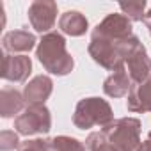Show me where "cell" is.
<instances>
[{
	"label": "cell",
	"instance_id": "cell-1",
	"mask_svg": "<svg viewBox=\"0 0 151 151\" xmlns=\"http://www.w3.org/2000/svg\"><path fill=\"white\" fill-rule=\"evenodd\" d=\"M140 45L137 36L126 39H105V37H91L89 43V55L96 64L109 71H121L124 69V62L128 55Z\"/></svg>",
	"mask_w": 151,
	"mask_h": 151
},
{
	"label": "cell",
	"instance_id": "cell-2",
	"mask_svg": "<svg viewBox=\"0 0 151 151\" xmlns=\"http://www.w3.org/2000/svg\"><path fill=\"white\" fill-rule=\"evenodd\" d=\"M36 57L48 73L57 77H66L75 68V60L66 48V39L59 32H48L41 37Z\"/></svg>",
	"mask_w": 151,
	"mask_h": 151
},
{
	"label": "cell",
	"instance_id": "cell-3",
	"mask_svg": "<svg viewBox=\"0 0 151 151\" xmlns=\"http://www.w3.org/2000/svg\"><path fill=\"white\" fill-rule=\"evenodd\" d=\"M114 121V112L112 107L109 105L107 100L101 98H84L77 103L73 114V124L78 130H89L93 126H101L105 128Z\"/></svg>",
	"mask_w": 151,
	"mask_h": 151
},
{
	"label": "cell",
	"instance_id": "cell-4",
	"mask_svg": "<svg viewBox=\"0 0 151 151\" xmlns=\"http://www.w3.org/2000/svg\"><path fill=\"white\" fill-rule=\"evenodd\" d=\"M101 133L119 151H139L140 142V121L137 117L114 119L110 124L101 128Z\"/></svg>",
	"mask_w": 151,
	"mask_h": 151
},
{
	"label": "cell",
	"instance_id": "cell-5",
	"mask_svg": "<svg viewBox=\"0 0 151 151\" xmlns=\"http://www.w3.org/2000/svg\"><path fill=\"white\" fill-rule=\"evenodd\" d=\"M14 130L20 135H45L52 130V114L45 103L29 105L16 119Z\"/></svg>",
	"mask_w": 151,
	"mask_h": 151
},
{
	"label": "cell",
	"instance_id": "cell-6",
	"mask_svg": "<svg viewBox=\"0 0 151 151\" xmlns=\"http://www.w3.org/2000/svg\"><path fill=\"white\" fill-rule=\"evenodd\" d=\"M27 14H29V22H30L32 29L45 36L55 25L57 4L53 0H34V2L29 6Z\"/></svg>",
	"mask_w": 151,
	"mask_h": 151
},
{
	"label": "cell",
	"instance_id": "cell-7",
	"mask_svg": "<svg viewBox=\"0 0 151 151\" xmlns=\"http://www.w3.org/2000/svg\"><path fill=\"white\" fill-rule=\"evenodd\" d=\"M132 36H133L132 22L124 14H116V13L109 14L91 32V37H105V39H126Z\"/></svg>",
	"mask_w": 151,
	"mask_h": 151
},
{
	"label": "cell",
	"instance_id": "cell-8",
	"mask_svg": "<svg viewBox=\"0 0 151 151\" xmlns=\"http://www.w3.org/2000/svg\"><path fill=\"white\" fill-rule=\"evenodd\" d=\"M124 66H126V73H128V77H130L133 86L144 82L151 75V59L147 57L146 46L142 43L128 55Z\"/></svg>",
	"mask_w": 151,
	"mask_h": 151
},
{
	"label": "cell",
	"instance_id": "cell-9",
	"mask_svg": "<svg viewBox=\"0 0 151 151\" xmlns=\"http://www.w3.org/2000/svg\"><path fill=\"white\" fill-rule=\"evenodd\" d=\"M32 71V60L27 55H9L2 59V78L9 82H25Z\"/></svg>",
	"mask_w": 151,
	"mask_h": 151
},
{
	"label": "cell",
	"instance_id": "cell-10",
	"mask_svg": "<svg viewBox=\"0 0 151 151\" xmlns=\"http://www.w3.org/2000/svg\"><path fill=\"white\" fill-rule=\"evenodd\" d=\"M34 45H36V36L23 29L11 30L2 37V48L9 55H16V53L25 55L27 52L34 48Z\"/></svg>",
	"mask_w": 151,
	"mask_h": 151
},
{
	"label": "cell",
	"instance_id": "cell-11",
	"mask_svg": "<svg viewBox=\"0 0 151 151\" xmlns=\"http://www.w3.org/2000/svg\"><path fill=\"white\" fill-rule=\"evenodd\" d=\"M126 109L135 114H146L151 112V75L140 84L132 86V91L128 94Z\"/></svg>",
	"mask_w": 151,
	"mask_h": 151
},
{
	"label": "cell",
	"instance_id": "cell-12",
	"mask_svg": "<svg viewBox=\"0 0 151 151\" xmlns=\"http://www.w3.org/2000/svg\"><path fill=\"white\" fill-rule=\"evenodd\" d=\"M53 91V82L50 77L46 75H37L34 77L23 89V98H25V103L29 105H37V103H45L50 94Z\"/></svg>",
	"mask_w": 151,
	"mask_h": 151
},
{
	"label": "cell",
	"instance_id": "cell-13",
	"mask_svg": "<svg viewBox=\"0 0 151 151\" xmlns=\"http://www.w3.org/2000/svg\"><path fill=\"white\" fill-rule=\"evenodd\" d=\"M132 80L128 77L126 69H121V71H116L112 73L110 77L105 78L103 82V93L110 98H123L126 94H130L132 91Z\"/></svg>",
	"mask_w": 151,
	"mask_h": 151
},
{
	"label": "cell",
	"instance_id": "cell-14",
	"mask_svg": "<svg viewBox=\"0 0 151 151\" xmlns=\"http://www.w3.org/2000/svg\"><path fill=\"white\" fill-rule=\"evenodd\" d=\"M25 105V98L20 91L14 87H4L0 91V116L2 117H13L14 114H20Z\"/></svg>",
	"mask_w": 151,
	"mask_h": 151
},
{
	"label": "cell",
	"instance_id": "cell-15",
	"mask_svg": "<svg viewBox=\"0 0 151 151\" xmlns=\"http://www.w3.org/2000/svg\"><path fill=\"white\" fill-rule=\"evenodd\" d=\"M87 27H89V22L87 18L78 13V11H66L64 14H60V20H59V29L71 36V37H78V36H84L87 32Z\"/></svg>",
	"mask_w": 151,
	"mask_h": 151
},
{
	"label": "cell",
	"instance_id": "cell-16",
	"mask_svg": "<svg viewBox=\"0 0 151 151\" xmlns=\"http://www.w3.org/2000/svg\"><path fill=\"white\" fill-rule=\"evenodd\" d=\"M46 151H86V146L75 137L59 135V137L48 139Z\"/></svg>",
	"mask_w": 151,
	"mask_h": 151
},
{
	"label": "cell",
	"instance_id": "cell-17",
	"mask_svg": "<svg viewBox=\"0 0 151 151\" xmlns=\"http://www.w3.org/2000/svg\"><path fill=\"white\" fill-rule=\"evenodd\" d=\"M119 9L130 22H140L144 20V9H146V0H135V2H121Z\"/></svg>",
	"mask_w": 151,
	"mask_h": 151
},
{
	"label": "cell",
	"instance_id": "cell-18",
	"mask_svg": "<svg viewBox=\"0 0 151 151\" xmlns=\"http://www.w3.org/2000/svg\"><path fill=\"white\" fill-rule=\"evenodd\" d=\"M86 146L89 151H119L101 132H94L87 137L86 140Z\"/></svg>",
	"mask_w": 151,
	"mask_h": 151
},
{
	"label": "cell",
	"instance_id": "cell-19",
	"mask_svg": "<svg viewBox=\"0 0 151 151\" xmlns=\"http://www.w3.org/2000/svg\"><path fill=\"white\" fill-rule=\"evenodd\" d=\"M20 139H18V133L16 132H11V130H4L0 133V149L2 151H13L14 147H20Z\"/></svg>",
	"mask_w": 151,
	"mask_h": 151
},
{
	"label": "cell",
	"instance_id": "cell-20",
	"mask_svg": "<svg viewBox=\"0 0 151 151\" xmlns=\"http://www.w3.org/2000/svg\"><path fill=\"white\" fill-rule=\"evenodd\" d=\"M48 139H34V140H23L18 147V151H46Z\"/></svg>",
	"mask_w": 151,
	"mask_h": 151
},
{
	"label": "cell",
	"instance_id": "cell-21",
	"mask_svg": "<svg viewBox=\"0 0 151 151\" xmlns=\"http://www.w3.org/2000/svg\"><path fill=\"white\" fill-rule=\"evenodd\" d=\"M139 151H151V132L147 133V139L142 142V146H140Z\"/></svg>",
	"mask_w": 151,
	"mask_h": 151
},
{
	"label": "cell",
	"instance_id": "cell-22",
	"mask_svg": "<svg viewBox=\"0 0 151 151\" xmlns=\"http://www.w3.org/2000/svg\"><path fill=\"white\" fill-rule=\"evenodd\" d=\"M142 22H144V25L147 27V30H149V36H151V9H149V11L144 14V20H142Z\"/></svg>",
	"mask_w": 151,
	"mask_h": 151
}]
</instances>
